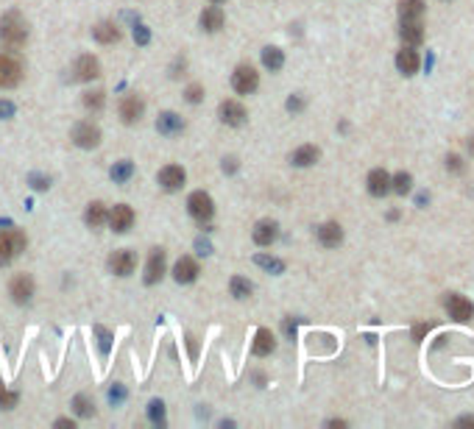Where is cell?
<instances>
[{"label":"cell","mask_w":474,"mask_h":429,"mask_svg":"<svg viewBox=\"0 0 474 429\" xmlns=\"http://www.w3.org/2000/svg\"><path fill=\"white\" fill-rule=\"evenodd\" d=\"M0 39L9 42L12 48H17L28 39V23L23 20L20 12H9V14L0 17Z\"/></svg>","instance_id":"cell-1"},{"label":"cell","mask_w":474,"mask_h":429,"mask_svg":"<svg viewBox=\"0 0 474 429\" xmlns=\"http://www.w3.org/2000/svg\"><path fill=\"white\" fill-rule=\"evenodd\" d=\"M26 235L20 229H3L0 232V262H12L26 251Z\"/></svg>","instance_id":"cell-2"},{"label":"cell","mask_w":474,"mask_h":429,"mask_svg":"<svg viewBox=\"0 0 474 429\" xmlns=\"http://www.w3.org/2000/svg\"><path fill=\"white\" fill-rule=\"evenodd\" d=\"M20 79H23V64L9 53H0V90L17 87Z\"/></svg>","instance_id":"cell-3"},{"label":"cell","mask_w":474,"mask_h":429,"mask_svg":"<svg viewBox=\"0 0 474 429\" xmlns=\"http://www.w3.org/2000/svg\"><path fill=\"white\" fill-rule=\"evenodd\" d=\"M232 87H235V92H240V95H251V92L259 87L257 70H254L251 64H240L235 73H232Z\"/></svg>","instance_id":"cell-4"},{"label":"cell","mask_w":474,"mask_h":429,"mask_svg":"<svg viewBox=\"0 0 474 429\" xmlns=\"http://www.w3.org/2000/svg\"><path fill=\"white\" fill-rule=\"evenodd\" d=\"M187 212L192 214V218H195L198 223L210 221V218H213V212H215V206H213V198H210V195H207L204 190L192 192V195L187 198Z\"/></svg>","instance_id":"cell-5"},{"label":"cell","mask_w":474,"mask_h":429,"mask_svg":"<svg viewBox=\"0 0 474 429\" xmlns=\"http://www.w3.org/2000/svg\"><path fill=\"white\" fill-rule=\"evenodd\" d=\"M396 67H399V73H404V76H416V73H419V67H422V56H419V50H416V48H411V45H404V48L396 53Z\"/></svg>","instance_id":"cell-6"},{"label":"cell","mask_w":474,"mask_h":429,"mask_svg":"<svg viewBox=\"0 0 474 429\" xmlns=\"http://www.w3.org/2000/svg\"><path fill=\"white\" fill-rule=\"evenodd\" d=\"M134 268H137V254L128 251V248L115 251L109 257V270L117 273V276H128V273H134Z\"/></svg>","instance_id":"cell-7"},{"label":"cell","mask_w":474,"mask_h":429,"mask_svg":"<svg viewBox=\"0 0 474 429\" xmlns=\"http://www.w3.org/2000/svg\"><path fill=\"white\" fill-rule=\"evenodd\" d=\"M73 142L79 148H95L101 142V128L92 123H76L73 128Z\"/></svg>","instance_id":"cell-8"},{"label":"cell","mask_w":474,"mask_h":429,"mask_svg":"<svg viewBox=\"0 0 474 429\" xmlns=\"http://www.w3.org/2000/svg\"><path fill=\"white\" fill-rule=\"evenodd\" d=\"M143 112H146V103H143V98L140 95H126L123 101H120V120L123 123H137L140 117H143Z\"/></svg>","instance_id":"cell-9"},{"label":"cell","mask_w":474,"mask_h":429,"mask_svg":"<svg viewBox=\"0 0 474 429\" xmlns=\"http://www.w3.org/2000/svg\"><path fill=\"white\" fill-rule=\"evenodd\" d=\"M106 221H109V226H112L115 232H120V235H123V232H128V229H131V223H134V209H131L128 203H117V206L109 212V218H106Z\"/></svg>","instance_id":"cell-10"},{"label":"cell","mask_w":474,"mask_h":429,"mask_svg":"<svg viewBox=\"0 0 474 429\" xmlns=\"http://www.w3.org/2000/svg\"><path fill=\"white\" fill-rule=\"evenodd\" d=\"M446 312H449L452 321L466 323V321H471L474 307H471V301H468L466 296H449V299H446Z\"/></svg>","instance_id":"cell-11"},{"label":"cell","mask_w":474,"mask_h":429,"mask_svg":"<svg viewBox=\"0 0 474 429\" xmlns=\"http://www.w3.org/2000/svg\"><path fill=\"white\" fill-rule=\"evenodd\" d=\"M9 293H12V299H14L17 304L31 301V296H34V279H31V276H26V273L14 276V279H12V284H9Z\"/></svg>","instance_id":"cell-12"},{"label":"cell","mask_w":474,"mask_h":429,"mask_svg":"<svg viewBox=\"0 0 474 429\" xmlns=\"http://www.w3.org/2000/svg\"><path fill=\"white\" fill-rule=\"evenodd\" d=\"M218 114H221V120L226 123V126H243L246 123V106L243 103H237V101H224L221 106H218Z\"/></svg>","instance_id":"cell-13"},{"label":"cell","mask_w":474,"mask_h":429,"mask_svg":"<svg viewBox=\"0 0 474 429\" xmlns=\"http://www.w3.org/2000/svg\"><path fill=\"white\" fill-rule=\"evenodd\" d=\"M73 73H76L79 81H92V79L101 76V64H98L95 56L87 53V56H79V61H76V67H73Z\"/></svg>","instance_id":"cell-14"},{"label":"cell","mask_w":474,"mask_h":429,"mask_svg":"<svg viewBox=\"0 0 474 429\" xmlns=\"http://www.w3.org/2000/svg\"><path fill=\"white\" fill-rule=\"evenodd\" d=\"M399 37L404 45L411 48H419L424 42V26L419 20H402V28H399Z\"/></svg>","instance_id":"cell-15"},{"label":"cell","mask_w":474,"mask_h":429,"mask_svg":"<svg viewBox=\"0 0 474 429\" xmlns=\"http://www.w3.org/2000/svg\"><path fill=\"white\" fill-rule=\"evenodd\" d=\"M162 276H165V251L154 248L148 257V265H146V284H157Z\"/></svg>","instance_id":"cell-16"},{"label":"cell","mask_w":474,"mask_h":429,"mask_svg":"<svg viewBox=\"0 0 474 429\" xmlns=\"http://www.w3.org/2000/svg\"><path fill=\"white\" fill-rule=\"evenodd\" d=\"M184 170L179 168V165H168V168H162L159 170V184L168 190V192H173V190H181V184H184Z\"/></svg>","instance_id":"cell-17"},{"label":"cell","mask_w":474,"mask_h":429,"mask_svg":"<svg viewBox=\"0 0 474 429\" xmlns=\"http://www.w3.org/2000/svg\"><path fill=\"white\" fill-rule=\"evenodd\" d=\"M195 276H198V262L192 257H181L173 268V279L179 284H190V281H195Z\"/></svg>","instance_id":"cell-18"},{"label":"cell","mask_w":474,"mask_h":429,"mask_svg":"<svg viewBox=\"0 0 474 429\" xmlns=\"http://www.w3.org/2000/svg\"><path fill=\"white\" fill-rule=\"evenodd\" d=\"M157 131L165 134V137H176V134L184 131V120L179 114H173V112H162L159 120H157Z\"/></svg>","instance_id":"cell-19"},{"label":"cell","mask_w":474,"mask_h":429,"mask_svg":"<svg viewBox=\"0 0 474 429\" xmlns=\"http://www.w3.org/2000/svg\"><path fill=\"white\" fill-rule=\"evenodd\" d=\"M224 9L221 6H210V9H204L201 12V28L204 31H210V34H215V31H221L224 28Z\"/></svg>","instance_id":"cell-20"},{"label":"cell","mask_w":474,"mask_h":429,"mask_svg":"<svg viewBox=\"0 0 474 429\" xmlns=\"http://www.w3.org/2000/svg\"><path fill=\"white\" fill-rule=\"evenodd\" d=\"M277 235H279V226L274 221H259L254 226V243L257 246H270L277 240Z\"/></svg>","instance_id":"cell-21"},{"label":"cell","mask_w":474,"mask_h":429,"mask_svg":"<svg viewBox=\"0 0 474 429\" xmlns=\"http://www.w3.org/2000/svg\"><path fill=\"white\" fill-rule=\"evenodd\" d=\"M368 192L377 195V198L388 195L391 192V176L385 170H371L368 173Z\"/></svg>","instance_id":"cell-22"},{"label":"cell","mask_w":474,"mask_h":429,"mask_svg":"<svg viewBox=\"0 0 474 429\" xmlns=\"http://www.w3.org/2000/svg\"><path fill=\"white\" fill-rule=\"evenodd\" d=\"M318 240H321V246L335 248V246H341V240H344V229L337 226V223H324L318 229Z\"/></svg>","instance_id":"cell-23"},{"label":"cell","mask_w":474,"mask_h":429,"mask_svg":"<svg viewBox=\"0 0 474 429\" xmlns=\"http://www.w3.org/2000/svg\"><path fill=\"white\" fill-rule=\"evenodd\" d=\"M290 162H293L296 168H310V165L318 162V148H315V146H302V148H296V151L290 154Z\"/></svg>","instance_id":"cell-24"},{"label":"cell","mask_w":474,"mask_h":429,"mask_svg":"<svg viewBox=\"0 0 474 429\" xmlns=\"http://www.w3.org/2000/svg\"><path fill=\"white\" fill-rule=\"evenodd\" d=\"M274 348H277L274 335H270L268 329H259V332H257V337H254V354H257V357H268Z\"/></svg>","instance_id":"cell-25"},{"label":"cell","mask_w":474,"mask_h":429,"mask_svg":"<svg viewBox=\"0 0 474 429\" xmlns=\"http://www.w3.org/2000/svg\"><path fill=\"white\" fill-rule=\"evenodd\" d=\"M422 14H424V0H399L402 20H419Z\"/></svg>","instance_id":"cell-26"},{"label":"cell","mask_w":474,"mask_h":429,"mask_svg":"<svg viewBox=\"0 0 474 429\" xmlns=\"http://www.w3.org/2000/svg\"><path fill=\"white\" fill-rule=\"evenodd\" d=\"M92 37H95L98 42H103V45H112V42L120 39V28H117L115 23H98V26L92 28Z\"/></svg>","instance_id":"cell-27"},{"label":"cell","mask_w":474,"mask_h":429,"mask_svg":"<svg viewBox=\"0 0 474 429\" xmlns=\"http://www.w3.org/2000/svg\"><path fill=\"white\" fill-rule=\"evenodd\" d=\"M84 221H87V226H92V229L103 226V223H106V206H103L101 201H92V203L87 206V214H84Z\"/></svg>","instance_id":"cell-28"},{"label":"cell","mask_w":474,"mask_h":429,"mask_svg":"<svg viewBox=\"0 0 474 429\" xmlns=\"http://www.w3.org/2000/svg\"><path fill=\"white\" fill-rule=\"evenodd\" d=\"M262 64L270 70V73H277V70H282V64H285L282 50H279V48H265V50H262Z\"/></svg>","instance_id":"cell-29"},{"label":"cell","mask_w":474,"mask_h":429,"mask_svg":"<svg viewBox=\"0 0 474 429\" xmlns=\"http://www.w3.org/2000/svg\"><path fill=\"white\" fill-rule=\"evenodd\" d=\"M131 176H134V165H131L128 159H123V162H117V165L112 168V179H115L117 184H126Z\"/></svg>","instance_id":"cell-30"},{"label":"cell","mask_w":474,"mask_h":429,"mask_svg":"<svg viewBox=\"0 0 474 429\" xmlns=\"http://www.w3.org/2000/svg\"><path fill=\"white\" fill-rule=\"evenodd\" d=\"M73 410H76V415H81V418H90L92 412H95V407H92V401L84 396V393H79L76 399H73Z\"/></svg>","instance_id":"cell-31"},{"label":"cell","mask_w":474,"mask_h":429,"mask_svg":"<svg viewBox=\"0 0 474 429\" xmlns=\"http://www.w3.org/2000/svg\"><path fill=\"white\" fill-rule=\"evenodd\" d=\"M232 296H235V299H248V296H251V281L235 276V279H232Z\"/></svg>","instance_id":"cell-32"},{"label":"cell","mask_w":474,"mask_h":429,"mask_svg":"<svg viewBox=\"0 0 474 429\" xmlns=\"http://www.w3.org/2000/svg\"><path fill=\"white\" fill-rule=\"evenodd\" d=\"M391 190L399 192V195L411 192V176H408V173H396V176L391 179Z\"/></svg>","instance_id":"cell-33"},{"label":"cell","mask_w":474,"mask_h":429,"mask_svg":"<svg viewBox=\"0 0 474 429\" xmlns=\"http://www.w3.org/2000/svg\"><path fill=\"white\" fill-rule=\"evenodd\" d=\"M254 262H257L259 268H265V270H274V273H282V270H285V262H279V259H274V257H262V254H259Z\"/></svg>","instance_id":"cell-34"},{"label":"cell","mask_w":474,"mask_h":429,"mask_svg":"<svg viewBox=\"0 0 474 429\" xmlns=\"http://www.w3.org/2000/svg\"><path fill=\"white\" fill-rule=\"evenodd\" d=\"M84 106H87L90 112H101V109H103V92H101V90L87 92V95H84Z\"/></svg>","instance_id":"cell-35"},{"label":"cell","mask_w":474,"mask_h":429,"mask_svg":"<svg viewBox=\"0 0 474 429\" xmlns=\"http://www.w3.org/2000/svg\"><path fill=\"white\" fill-rule=\"evenodd\" d=\"M14 404H17V393L6 390V388H3V382H0V407H3V410H12Z\"/></svg>","instance_id":"cell-36"},{"label":"cell","mask_w":474,"mask_h":429,"mask_svg":"<svg viewBox=\"0 0 474 429\" xmlns=\"http://www.w3.org/2000/svg\"><path fill=\"white\" fill-rule=\"evenodd\" d=\"M148 415L154 423H165V404L162 401H151L148 404Z\"/></svg>","instance_id":"cell-37"},{"label":"cell","mask_w":474,"mask_h":429,"mask_svg":"<svg viewBox=\"0 0 474 429\" xmlns=\"http://www.w3.org/2000/svg\"><path fill=\"white\" fill-rule=\"evenodd\" d=\"M184 98H187V103H198L201 98H204V87H201V84H190L187 92H184Z\"/></svg>","instance_id":"cell-38"},{"label":"cell","mask_w":474,"mask_h":429,"mask_svg":"<svg viewBox=\"0 0 474 429\" xmlns=\"http://www.w3.org/2000/svg\"><path fill=\"white\" fill-rule=\"evenodd\" d=\"M148 39H151V34H148L146 26H137V28H134V42H137V45H148Z\"/></svg>","instance_id":"cell-39"},{"label":"cell","mask_w":474,"mask_h":429,"mask_svg":"<svg viewBox=\"0 0 474 429\" xmlns=\"http://www.w3.org/2000/svg\"><path fill=\"white\" fill-rule=\"evenodd\" d=\"M123 399H126V390H123V385H115V388L109 390V401H112V404H120Z\"/></svg>","instance_id":"cell-40"},{"label":"cell","mask_w":474,"mask_h":429,"mask_svg":"<svg viewBox=\"0 0 474 429\" xmlns=\"http://www.w3.org/2000/svg\"><path fill=\"white\" fill-rule=\"evenodd\" d=\"M31 184H34L37 190H48V187H50V179H45V176H31Z\"/></svg>","instance_id":"cell-41"},{"label":"cell","mask_w":474,"mask_h":429,"mask_svg":"<svg viewBox=\"0 0 474 429\" xmlns=\"http://www.w3.org/2000/svg\"><path fill=\"white\" fill-rule=\"evenodd\" d=\"M95 332H98V337H101V348H103V354H106V351H109V332H106V329H101V326H98Z\"/></svg>","instance_id":"cell-42"},{"label":"cell","mask_w":474,"mask_h":429,"mask_svg":"<svg viewBox=\"0 0 474 429\" xmlns=\"http://www.w3.org/2000/svg\"><path fill=\"white\" fill-rule=\"evenodd\" d=\"M14 114V106L9 101H0V117H12Z\"/></svg>","instance_id":"cell-43"},{"label":"cell","mask_w":474,"mask_h":429,"mask_svg":"<svg viewBox=\"0 0 474 429\" xmlns=\"http://www.w3.org/2000/svg\"><path fill=\"white\" fill-rule=\"evenodd\" d=\"M288 109H290V112H302V109H304V101H302V98H290V101H288Z\"/></svg>","instance_id":"cell-44"},{"label":"cell","mask_w":474,"mask_h":429,"mask_svg":"<svg viewBox=\"0 0 474 429\" xmlns=\"http://www.w3.org/2000/svg\"><path fill=\"white\" fill-rule=\"evenodd\" d=\"M446 162H449V170H452V173H457V170H463V162H460L457 157H446Z\"/></svg>","instance_id":"cell-45"},{"label":"cell","mask_w":474,"mask_h":429,"mask_svg":"<svg viewBox=\"0 0 474 429\" xmlns=\"http://www.w3.org/2000/svg\"><path fill=\"white\" fill-rule=\"evenodd\" d=\"M455 426H474V418H457Z\"/></svg>","instance_id":"cell-46"},{"label":"cell","mask_w":474,"mask_h":429,"mask_svg":"<svg viewBox=\"0 0 474 429\" xmlns=\"http://www.w3.org/2000/svg\"><path fill=\"white\" fill-rule=\"evenodd\" d=\"M285 332L293 335V332H296V323H293V321H285Z\"/></svg>","instance_id":"cell-47"},{"label":"cell","mask_w":474,"mask_h":429,"mask_svg":"<svg viewBox=\"0 0 474 429\" xmlns=\"http://www.w3.org/2000/svg\"><path fill=\"white\" fill-rule=\"evenodd\" d=\"M56 426H70V429H73V421H67V418H59V421H56Z\"/></svg>","instance_id":"cell-48"},{"label":"cell","mask_w":474,"mask_h":429,"mask_svg":"<svg viewBox=\"0 0 474 429\" xmlns=\"http://www.w3.org/2000/svg\"><path fill=\"white\" fill-rule=\"evenodd\" d=\"M213 3H221V0H213Z\"/></svg>","instance_id":"cell-49"}]
</instances>
